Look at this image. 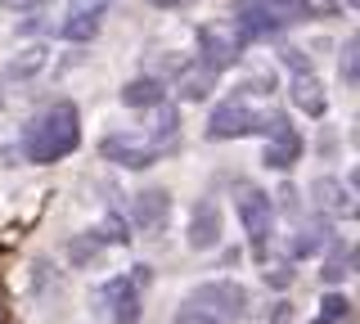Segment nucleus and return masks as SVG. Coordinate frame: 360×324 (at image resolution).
I'll list each match as a JSON object with an SVG mask.
<instances>
[{
	"label": "nucleus",
	"instance_id": "nucleus-3",
	"mask_svg": "<svg viewBox=\"0 0 360 324\" xmlns=\"http://www.w3.org/2000/svg\"><path fill=\"white\" fill-rule=\"evenodd\" d=\"M194 306H202L207 316H217L221 324H239L248 316V293L234 279H207V284H198L194 293H189Z\"/></svg>",
	"mask_w": 360,
	"mask_h": 324
},
{
	"label": "nucleus",
	"instance_id": "nucleus-9",
	"mask_svg": "<svg viewBox=\"0 0 360 324\" xmlns=\"http://www.w3.org/2000/svg\"><path fill=\"white\" fill-rule=\"evenodd\" d=\"M104 5H108V0H82V5L68 9V18H63V41H72V46L95 41V37H99V23H104Z\"/></svg>",
	"mask_w": 360,
	"mask_h": 324
},
{
	"label": "nucleus",
	"instance_id": "nucleus-24",
	"mask_svg": "<svg viewBox=\"0 0 360 324\" xmlns=\"http://www.w3.org/2000/svg\"><path fill=\"white\" fill-rule=\"evenodd\" d=\"M329 284H342L347 279V257H333V261H324V271H320Z\"/></svg>",
	"mask_w": 360,
	"mask_h": 324
},
{
	"label": "nucleus",
	"instance_id": "nucleus-21",
	"mask_svg": "<svg viewBox=\"0 0 360 324\" xmlns=\"http://www.w3.org/2000/svg\"><path fill=\"white\" fill-rule=\"evenodd\" d=\"M41 63H45V50L37 46V50H22V59L9 63V72H14V77H32V72L41 68Z\"/></svg>",
	"mask_w": 360,
	"mask_h": 324
},
{
	"label": "nucleus",
	"instance_id": "nucleus-14",
	"mask_svg": "<svg viewBox=\"0 0 360 324\" xmlns=\"http://www.w3.org/2000/svg\"><path fill=\"white\" fill-rule=\"evenodd\" d=\"M288 95H292V104L302 108V113H311V117H324V91H320V82H315L311 72H302V77H292V86H288Z\"/></svg>",
	"mask_w": 360,
	"mask_h": 324
},
{
	"label": "nucleus",
	"instance_id": "nucleus-23",
	"mask_svg": "<svg viewBox=\"0 0 360 324\" xmlns=\"http://www.w3.org/2000/svg\"><path fill=\"white\" fill-rule=\"evenodd\" d=\"M104 230H108L104 239H112V243H127L131 239V234H127V221H122L117 212H108V216H104Z\"/></svg>",
	"mask_w": 360,
	"mask_h": 324
},
{
	"label": "nucleus",
	"instance_id": "nucleus-22",
	"mask_svg": "<svg viewBox=\"0 0 360 324\" xmlns=\"http://www.w3.org/2000/svg\"><path fill=\"white\" fill-rule=\"evenodd\" d=\"M356 54H360V41L352 37L342 46V82H356Z\"/></svg>",
	"mask_w": 360,
	"mask_h": 324
},
{
	"label": "nucleus",
	"instance_id": "nucleus-20",
	"mask_svg": "<svg viewBox=\"0 0 360 324\" xmlns=\"http://www.w3.org/2000/svg\"><path fill=\"white\" fill-rule=\"evenodd\" d=\"M338 320H347V297L342 293H329L320 302V320L315 324H338Z\"/></svg>",
	"mask_w": 360,
	"mask_h": 324
},
{
	"label": "nucleus",
	"instance_id": "nucleus-8",
	"mask_svg": "<svg viewBox=\"0 0 360 324\" xmlns=\"http://www.w3.org/2000/svg\"><path fill=\"white\" fill-rule=\"evenodd\" d=\"M99 153H104L108 162H117V167H131V171H144V167H153L162 158L149 140H131V136H104L99 140Z\"/></svg>",
	"mask_w": 360,
	"mask_h": 324
},
{
	"label": "nucleus",
	"instance_id": "nucleus-2",
	"mask_svg": "<svg viewBox=\"0 0 360 324\" xmlns=\"http://www.w3.org/2000/svg\"><path fill=\"white\" fill-rule=\"evenodd\" d=\"M149 266H131V275H112L104 288H99V302L112 316V324H135L140 320V302L144 288H149Z\"/></svg>",
	"mask_w": 360,
	"mask_h": 324
},
{
	"label": "nucleus",
	"instance_id": "nucleus-13",
	"mask_svg": "<svg viewBox=\"0 0 360 324\" xmlns=\"http://www.w3.org/2000/svg\"><path fill=\"white\" fill-rule=\"evenodd\" d=\"M122 104L127 108H158L162 104V82L158 77H131L122 86Z\"/></svg>",
	"mask_w": 360,
	"mask_h": 324
},
{
	"label": "nucleus",
	"instance_id": "nucleus-7",
	"mask_svg": "<svg viewBox=\"0 0 360 324\" xmlns=\"http://www.w3.org/2000/svg\"><path fill=\"white\" fill-rule=\"evenodd\" d=\"M262 127H266V113H252L243 104H221L207 122V140H239V136H252Z\"/></svg>",
	"mask_w": 360,
	"mask_h": 324
},
{
	"label": "nucleus",
	"instance_id": "nucleus-25",
	"mask_svg": "<svg viewBox=\"0 0 360 324\" xmlns=\"http://www.w3.org/2000/svg\"><path fill=\"white\" fill-rule=\"evenodd\" d=\"M279 59H284L288 68H297V77H302V72H311V68H307V59H302V50H284Z\"/></svg>",
	"mask_w": 360,
	"mask_h": 324
},
{
	"label": "nucleus",
	"instance_id": "nucleus-1",
	"mask_svg": "<svg viewBox=\"0 0 360 324\" xmlns=\"http://www.w3.org/2000/svg\"><path fill=\"white\" fill-rule=\"evenodd\" d=\"M77 144H82V113H77V104H68V99L41 108V113L22 127V153L37 167H50V162L68 158Z\"/></svg>",
	"mask_w": 360,
	"mask_h": 324
},
{
	"label": "nucleus",
	"instance_id": "nucleus-6",
	"mask_svg": "<svg viewBox=\"0 0 360 324\" xmlns=\"http://www.w3.org/2000/svg\"><path fill=\"white\" fill-rule=\"evenodd\" d=\"M262 131L270 136V144L262 149V162L270 167V171H288V167L302 158V136L288 127L284 113H266V127Z\"/></svg>",
	"mask_w": 360,
	"mask_h": 324
},
{
	"label": "nucleus",
	"instance_id": "nucleus-16",
	"mask_svg": "<svg viewBox=\"0 0 360 324\" xmlns=\"http://www.w3.org/2000/svg\"><path fill=\"white\" fill-rule=\"evenodd\" d=\"M176 136H180V113L176 108H167V104H158V122H153V131H149V144L158 153H167L176 144Z\"/></svg>",
	"mask_w": 360,
	"mask_h": 324
},
{
	"label": "nucleus",
	"instance_id": "nucleus-19",
	"mask_svg": "<svg viewBox=\"0 0 360 324\" xmlns=\"http://www.w3.org/2000/svg\"><path fill=\"white\" fill-rule=\"evenodd\" d=\"M172 324H221L217 316H207V311H202V306H194V302H180V306H176V316H172Z\"/></svg>",
	"mask_w": 360,
	"mask_h": 324
},
{
	"label": "nucleus",
	"instance_id": "nucleus-18",
	"mask_svg": "<svg viewBox=\"0 0 360 324\" xmlns=\"http://www.w3.org/2000/svg\"><path fill=\"white\" fill-rule=\"evenodd\" d=\"M320 243H324V248H329V221H315V226H307V230H302L297 234V239H292V257H311L315 248H320Z\"/></svg>",
	"mask_w": 360,
	"mask_h": 324
},
{
	"label": "nucleus",
	"instance_id": "nucleus-10",
	"mask_svg": "<svg viewBox=\"0 0 360 324\" xmlns=\"http://www.w3.org/2000/svg\"><path fill=\"white\" fill-rule=\"evenodd\" d=\"M131 216L135 226H140L144 234H158L167 226V216H172V198H167V189H140L131 203Z\"/></svg>",
	"mask_w": 360,
	"mask_h": 324
},
{
	"label": "nucleus",
	"instance_id": "nucleus-17",
	"mask_svg": "<svg viewBox=\"0 0 360 324\" xmlns=\"http://www.w3.org/2000/svg\"><path fill=\"white\" fill-rule=\"evenodd\" d=\"M252 5H262L275 23H307L311 18V0H252Z\"/></svg>",
	"mask_w": 360,
	"mask_h": 324
},
{
	"label": "nucleus",
	"instance_id": "nucleus-26",
	"mask_svg": "<svg viewBox=\"0 0 360 324\" xmlns=\"http://www.w3.org/2000/svg\"><path fill=\"white\" fill-rule=\"evenodd\" d=\"M158 5H180V0H158Z\"/></svg>",
	"mask_w": 360,
	"mask_h": 324
},
{
	"label": "nucleus",
	"instance_id": "nucleus-11",
	"mask_svg": "<svg viewBox=\"0 0 360 324\" xmlns=\"http://www.w3.org/2000/svg\"><path fill=\"white\" fill-rule=\"evenodd\" d=\"M221 243V207L212 198H198L189 212V248H217Z\"/></svg>",
	"mask_w": 360,
	"mask_h": 324
},
{
	"label": "nucleus",
	"instance_id": "nucleus-15",
	"mask_svg": "<svg viewBox=\"0 0 360 324\" xmlns=\"http://www.w3.org/2000/svg\"><path fill=\"white\" fill-rule=\"evenodd\" d=\"M315 194H320V207H329L333 216H352V212H356V203H352V189H347V185H338L333 176H320V181H315Z\"/></svg>",
	"mask_w": 360,
	"mask_h": 324
},
{
	"label": "nucleus",
	"instance_id": "nucleus-4",
	"mask_svg": "<svg viewBox=\"0 0 360 324\" xmlns=\"http://www.w3.org/2000/svg\"><path fill=\"white\" fill-rule=\"evenodd\" d=\"M239 59H243L239 32H230V27H198V63H202V72H207V77L234 68Z\"/></svg>",
	"mask_w": 360,
	"mask_h": 324
},
{
	"label": "nucleus",
	"instance_id": "nucleus-12",
	"mask_svg": "<svg viewBox=\"0 0 360 324\" xmlns=\"http://www.w3.org/2000/svg\"><path fill=\"white\" fill-rule=\"evenodd\" d=\"M234 18H239V41H270V37L284 32V23H275L252 0H234Z\"/></svg>",
	"mask_w": 360,
	"mask_h": 324
},
{
	"label": "nucleus",
	"instance_id": "nucleus-5",
	"mask_svg": "<svg viewBox=\"0 0 360 324\" xmlns=\"http://www.w3.org/2000/svg\"><path fill=\"white\" fill-rule=\"evenodd\" d=\"M239 221L248 230V243H252L257 252L270 243V234H275V203H270L266 189H239Z\"/></svg>",
	"mask_w": 360,
	"mask_h": 324
}]
</instances>
